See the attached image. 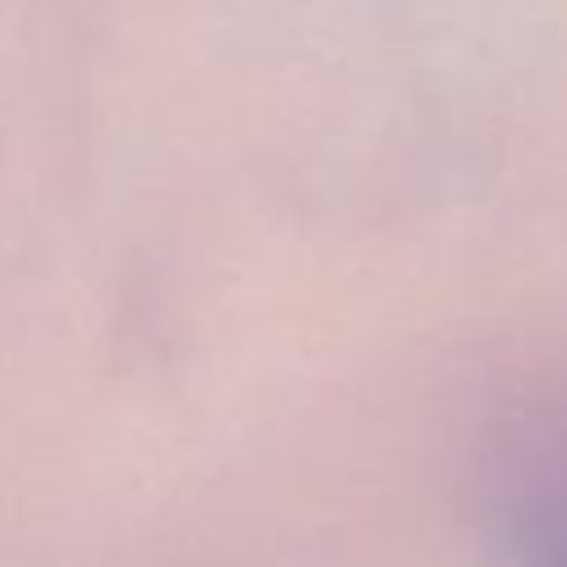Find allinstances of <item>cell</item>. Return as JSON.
<instances>
[{"instance_id": "cell-1", "label": "cell", "mask_w": 567, "mask_h": 567, "mask_svg": "<svg viewBox=\"0 0 567 567\" xmlns=\"http://www.w3.org/2000/svg\"><path fill=\"white\" fill-rule=\"evenodd\" d=\"M492 523L509 567H567V421H532L501 447Z\"/></svg>"}]
</instances>
